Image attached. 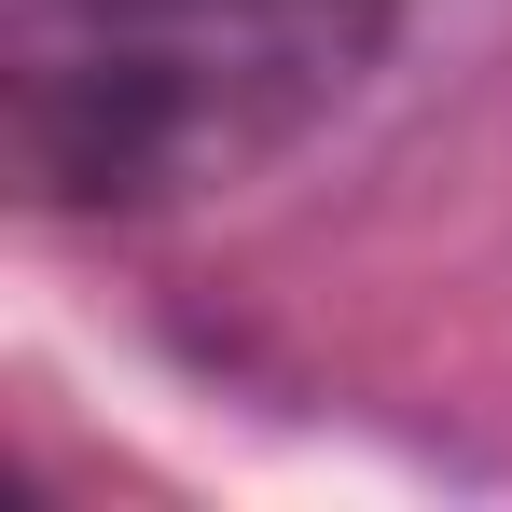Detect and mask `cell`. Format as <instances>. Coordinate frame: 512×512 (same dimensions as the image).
Wrapping results in <instances>:
<instances>
[{
    "instance_id": "6da1fadb",
    "label": "cell",
    "mask_w": 512,
    "mask_h": 512,
    "mask_svg": "<svg viewBox=\"0 0 512 512\" xmlns=\"http://www.w3.org/2000/svg\"><path fill=\"white\" fill-rule=\"evenodd\" d=\"M402 0H28L14 167L42 208H180L277 167L388 56Z\"/></svg>"
}]
</instances>
